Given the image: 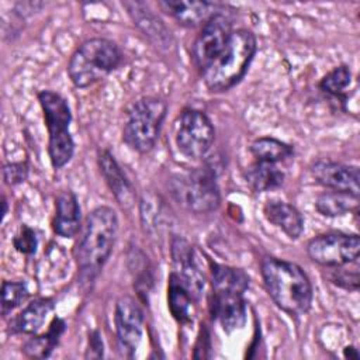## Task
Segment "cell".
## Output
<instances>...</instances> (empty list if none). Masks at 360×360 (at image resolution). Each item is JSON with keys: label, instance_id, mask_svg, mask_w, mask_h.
I'll use <instances>...</instances> for the list:
<instances>
[{"label": "cell", "instance_id": "8992f818", "mask_svg": "<svg viewBox=\"0 0 360 360\" xmlns=\"http://www.w3.org/2000/svg\"><path fill=\"white\" fill-rule=\"evenodd\" d=\"M166 114L167 104L158 97L148 96L134 101L127 111L122 141L138 153L150 152L156 145Z\"/></svg>", "mask_w": 360, "mask_h": 360}, {"label": "cell", "instance_id": "30bf717a", "mask_svg": "<svg viewBox=\"0 0 360 360\" xmlns=\"http://www.w3.org/2000/svg\"><path fill=\"white\" fill-rule=\"evenodd\" d=\"M232 32V22L222 11L202 24L191 46V59L200 73L222 52Z\"/></svg>", "mask_w": 360, "mask_h": 360}, {"label": "cell", "instance_id": "83f0119b", "mask_svg": "<svg viewBox=\"0 0 360 360\" xmlns=\"http://www.w3.org/2000/svg\"><path fill=\"white\" fill-rule=\"evenodd\" d=\"M335 269L332 271V274L329 276L330 281L345 290L349 291H356L359 288V270L357 266L353 270L345 269V266H339V267H332Z\"/></svg>", "mask_w": 360, "mask_h": 360}, {"label": "cell", "instance_id": "603a6c76", "mask_svg": "<svg viewBox=\"0 0 360 360\" xmlns=\"http://www.w3.org/2000/svg\"><path fill=\"white\" fill-rule=\"evenodd\" d=\"M65 322L60 318H53L46 333L39 336H32L22 346V352L27 357L45 359L49 357L53 349L58 346L62 333L65 332Z\"/></svg>", "mask_w": 360, "mask_h": 360}, {"label": "cell", "instance_id": "f1b7e54d", "mask_svg": "<svg viewBox=\"0 0 360 360\" xmlns=\"http://www.w3.org/2000/svg\"><path fill=\"white\" fill-rule=\"evenodd\" d=\"M13 243L18 252L24 255H32L37 250V245H38L35 231L27 225H22L17 232V235L14 236Z\"/></svg>", "mask_w": 360, "mask_h": 360}, {"label": "cell", "instance_id": "f546056e", "mask_svg": "<svg viewBox=\"0 0 360 360\" xmlns=\"http://www.w3.org/2000/svg\"><path fill=\"white\" fill-rule=\"evenodd\" d=\"M28 177V165L25 162H14L3 166V179L8 186H17Z\"/></svg>", "mask_w": 360, "mask_h": 360}, {"label": "cell", "instance_id": "5bb4252c", "mask_svg": "<svg viewBox=\"0 0 360 360\" xmlns=\"http://www.w3.org/2000/svg\"><path fill=\"white\" fill-rule=\"evenodd\" d=\"M159 7L184 27H195L204 24L212 15L221 13V4L211 1L165 0L159 1Z\"/></svg>", "mask_w": 360, "mask_h": 360}, {"label": "cell", "instance_id": "ba28073f", "mask_svg": "<svg viewBox=\"0 0 360 360\" xmlns=\"http://www.w3.org/2000/svg\"><path fill=\"white\" fill-rule=\"evenodd\" d=\"M174 139L177 149L186 158L198 160L211 149L215 139V128L205 112L186 108L176 121Z\"/></svg>", "mask_w": 360, "mask_h": 360}, {"label": "cell", "instance_id": "8fae6325", "mask_svg": "<svg viewBox=\"0 0 360 360\" xmlns=\"http://www.w3.org/2000/svg\"><path fill=\"white\" fill-rule=\"evenodd\" d=\"M115 330L118 338L120 349L127 354L132 356L141 342L143 332V314L136 300L124 295L118 298L114 312Z\"/></svg>", "mask_w": 360, "mask_h": 360}, {"label": "cell", "instance_id": "ffe728a7", "mask_svg": "<svg viewBox=\"0 0 360 360\" xmlns=\"http://www.w3.org/2000/svg\"><path fill=\"white\" fill-rule=\"evenodd\" d=\"M167 301L169 309L172 315L179 322L190 321L191 305L195 300L193 291L187 285V283L181 278V276L173 271L169 277V287H167Z\"/></svg>", "mask_w": 360, "mask_h": 360}, {"label": "cell", "instance_id": "6da1fadb", "mask_svg": "<svg viewBox=\"0 0 360 360\" xmlns=\"http://www.w3.org/2000/svg\"><path fill=\"white\" fill-rule=\"evenodd\" d=\"M118 233V217L111 207L94 208L75 248L80 280L91 283L107 263Z\"/></svg>", "mask_w": 360, "mask_h": 360}, {"label": "cell", "instance_id": "ac0fdd59", "mask_svg": "<svg viewBox=\"0 0 360 360\" xmlns=\"http://www.w3.org/2000/svg\"><path fill=\"white\" fill-rule=\"evenodd\" d=\"M55 302L52 298L32 300L10 323L13 333L35 335L45 323L48 315L53 311Z\"/></svg>", "mask_w": 360, "mask_h": 360}, {"label": "cell", "instance_id": "7402d4cb", "mask_svg": "<svg viewBox=\"0 0 360 360\" xmlns=\"http://www.w3.org/2000/svg\"><path fill=\"white\" fill-rule=\"evenodd\" d=\"M211 283L214 292L243 294L249 287V276L242 269L212 264Z\"/></svg>", "mask_w": 360, "mask_h": 360}, {"label": "cell", "instance_id": "e0dca14e", "mask_svg": "<svg viewBox=\"0 0 360 360\" xmlns=\"http://www.w3.org/2000/svg\"><path fill=\"white\" fill-rule=\"evenodd\" d=\"M53 232L62 238H73L80 229V205L73 191H60L55 200Z\"/></svg>", "mask_w": 360, "mask_h": 360}, {"label": "cell", "instance_id": "9a60e30c", "mask_svg": "<svg viewBox=\"0 0 360 360\" xmlns=\"http://www.w3.org/2000/svg\"><path fill=\"white\" fill-rule=\"evenodd\" d=\"M211 314L228 333L243 328L246 323V302L243 294L214 292Z\"/></svg>", "mask_w": 360, "mask_h": 360}, {"label": "cell", "instance_id": "4316f807", "mask_svg": "<svg viewBox=\"0 0 360 360\" xmlns=\"http://www.w3.org/2000/svg\"><path fill=\"white\" fill-rule=\"evenodd\" d=\"M28 297V288L22 281H3L1 284V315H8Z\"/></svg>", "mask_w": 360, "mask_h": 360}, {"label": "cell", "instance_id": "2e32d148", "mask_svg": "<svg viewBox=\"0 0 360 360\" xmlns=\"http://www.w3.org/2000/svg\"><path fill=\"white\" fill-rule=\"evenodd\" d=\"M263 215L290 239H298L304 232V218L301 212L283 200H267L263 205Z\"/></svg>", "mask_w": 360, "mask_h": 360}, {"label": "cell", "instance_id": "d6986e66", "mask_svg": "<svg viewBox=\"0 0 360 360\" xmlns=\"http://www.w3.org/2000/svg\"><path fill=\"white\" fill-rule=\"evenodd\" d=\"M243 179L250 190L263 193L280 187L284 181V172L276 163L256 160L246 167Z\"/></svg>", "mask_w": 360, "mask_h": 360}, {"label": "cell", "instance_id": "d6a6232c", "mask_svg": "<svg viewBox=\"0 0 360 360\" xmlns=\"http://www.w3.org/2000/svg\"><path fill=\"white\" fill-rule=\"evenodd\" d=\"M6 214H7V201L6 198H3V217H6Z\"/></svg>", "mask_w": 360, "mask_h": 360}, {"label": "cell", "instance_id": "4fadbf2b", "mask_svg": "<svg viewBox=\"0 0 360 360\" xmlns=\"http://www.w3.org/2000/svg\"><path fill=\"white\" fill-rule=\"evenodd\" d=\"M98 167L100 172L108 186V188L111 190L112 195L115 197L117 202L122 207V208H131L135 202V188L131 184V181L128 180V177L125 176V173L122 172L121 166L118 165V162L115 160L114 155L107 150V149H101L98 150Z\"/></svg>", "mask_w": 360, "mask_h": 360}, {"label": "cell", "instance_id": "44dd1931", "mask_svg": "<svg viewBox=\"0 0 360 360\" xmlns=\"http://www.w3.org/2000/svg\"><path fill=\"white\" fill-rule=\"evenodd\" d=\"M135 24L158 45H170V32L143 3H124Z\"/></svg>", "mask_w": 360, "mask_h": 360}, {"label": "cell", "instance_id": "277c9868", "mask_svg": "<svg viewBox=\"0 0 360 360\" xmlns=\"http://www.w3.org/2000/svg\"><path fill=\"white\" fill-rule=\"evenodd\" d=\"M121 62L122 52L115 42L107 38H91L79 45L72 53L68 75L76 87L84 89L104 79Z\"/></svg>", "mask_w": 360, "mask_h": 360}, {"label": "cell", "instance_id": "7a4b0ae2", "mask_svg": "<svg viewBox=\"0 0 360 360\" xmlns=\"http://www.w3.org/2000/svg\"><path fill=\"white\" fill-rule=\"evenodd\" d=\"M269 297L284 312L300 316L309 311L314 290L307 273L295 263L277 257H264L260 264Z\"/></svg>", "mask_w": 360, "mask_h": 360}, {"label": "cell", "instance_id": "52a82bcc", "mask_svg": "<svg viewBox=\"0 0 360 360\" xmlns=\"http://www.w3.org/2000/svg\"><path fill=\"white\" fill-rule=\"evenodd\" d=\"M170 188L174 200L194 214L212 212L221 204L215 172L210 167H198L174 176Z\"/></svg>", "mask_w": 360, "mask_h": 360}, {"label": "cell", "instance_id": "4dcf8cb0", "mask_svg": "<svg viewBox=\"0 0 360 360\" xmlns=\"http://www.w3.org/2000/svg\"><path fill=\"white\" fill-rule=\"evenodd\" d=\"M86 357L89 359H100L103 357V340L100 338V333L97 330H94L90 336H89V349L86 353Z\"/></svg>", "mask_w": 360, "mask_h": 360}, {"label": "cell", "instance_id": "cb8c5ba5", "mask_svg": "<svg viewBox=\"0 0 360 360\" xmlns=\"http://www.w3.org/2000/svg\"><path fill=\"white\" fill-rule=\"evenodd\" d=\"M250 153L257 162L280 163L294 155V148L273 136H260L250 143Z\"/></svg>", "mask_w": 360, "mask_h": 360}, {"label": "cell", "instance_id": "d4e9b609", "mask_svg": "<svg viewBox=\"0 0 360 360\" xmlns=\"http://www.w3.org/2000/svg\"><path fill=\"white\" fill-rule=\"evenodd\" d=\"M359 205V197L350 195L342 191H326L318 195L315 201L316 211L323 217H342L350 211H356Z\"/></svg>", "mask_w": 360, "mask_h": 360}, {"label": "cell", "instance_id": "7c38bea8", "mask_svg": "<svg viewBox=\"0 0 360 360\" xmlns=\"http://www.w3.org/2000/svg\"><path fill=\"white\" fill-rule=\"evenodd\" d=\"M311 174L316 183L332 191H342L359 197L360 174L357 166L319 159L311 165Z\"/></svg>", "mask_w": 360, "mask_h": 360}, {"label": "cell", "instance_id": "9c48e42d", "mask_svg": "<svg viewBox=\"0 0 360 360\" xmlns=\"http://www.w3.org/2000/svg\"><path fill=\"white\" fill-rule=\"evenodd\" d=\"M307 253L312 262L323 267L347 266L359 259L360 239L356 233H321L308 242Z\"/></svg>", "mask_w": 360, "mask_h": 360}, {"label": "cell", "instance_id": "484cf974", "mask_svg": "<svg viewBox=\"0 0 360 360\" xmlns=\"http://www.w3.org/2000/svg\"><path fill=\"white\" fill-rule=\"evenodd\" d=\"M350 82H352V72L349 66L340 65L332 69L329 73H326L321 79L319 87L322 91L346 101Z\"/></svg>", "mask_w": 360, "mask_h": 360}, {"label": "cell", "instance_id": "1f68e13d", "mask_svg": "<svg viewBox=\"0 0 360 360\" xmlns=\"http://www.w3.org/2000/svg\"><path fill=\"white\" fill-rule=\"evenodd\" d=\"M345 357H349V359H354V360H357V359H359V352H357V349H356V347H353V346L346 347V349H345Z\"/></svg>", "mask_w": 360, "mask_h": 360}, {"label": "cell", "instance_id": "5b68a950", "mask_svg": "<svg viewBox=\"0 0 360 360\" xmlns=\"http://www.w3.org/2000/svg\"><path fill=\"white\" fill-rule=\"evenodd\" d=\"M45 125L48 129V155L53 169H62L75 153V142L69 131L72 112L68 101L56 91L42 90L38 93Z\"/></svg>", "mask_w": 360, "mask_h": 360}, {"label": "cell", "instance_id": "3957f363", "mask_svg": "<svg viewBox=\"0 0 360 360\" xmlns=\"http://www.w3.org/2000/svg\"><path fill=\"white\" fill-rule=\"evenodd\" d=\"M256 49L257 42L252 31H233L222 52L201 72L205 87L212 93H221L236 86L248 72Z\"/></svg>", "mask_w": 360, "mask_h": 360}]
</instances>
